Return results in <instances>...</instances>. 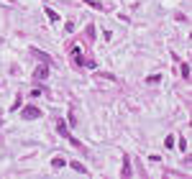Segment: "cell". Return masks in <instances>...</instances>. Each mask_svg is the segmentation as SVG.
Segmentation results:
<instances>
[{
    "label": "cell",
    "mask_w": 192,
    "mask_h": 179,
    "mask_svg": "<svg viewBox=\"0 0 192 179\" xmlns=\"http://www.w3.org/2000/svg\"><path fill=\"white\" fill-rule=\"evenodd\" d=\"M21 115L26 118V120H36V118L41 115V110H38L36 105H28V108H23V110H21Z\"/></svg>",
    "instance_id": "6da1fadb"
},
{
    "label": "cell",
    "mask_w": 192,
    "mask_h": 179,
    "mask_svg": "<svg viewBox=\"0 0 192 179\" xmlns=\"http://www.w3.org/2000/svg\"><path fill=\"white\" fill-rule=\"evenodd\" d=\"M46 74H49V64L36 67V72H33V77H36V79H46Z\"/></svg>",
    "instance_id": "7a4b0ae2"
},
{
    "label": "cell",
    "mask_w": 192,
    "mask_h": 179,
    "mask_svg": "<svg viewBox=\"0 0 192 179\" xmlns=\"http://www.w3.org/2000/svg\"><path fill=\"white\" fill-rule=\"evenodd\" d=\"M69 166H72L74 171H80V174H87V169H85V166H82L80 161H69Z\"/></svg>",
    "instance_id": "3957f363"
},
{
    "label": "cell",
    "mask_w": 192,
    "mask_h": 179,
    "mask_svg": "<svg viewBox=\"0 0 192 179\" xmlns=\"http://www.w3.org/2000/svg\"><path fill=\"white\" fill-rule=\"evenodd\" d=\"M46 15H49V21H59V13H56V10H51V8H46Z\"/></svg>",
    "instance_id": "277c9868"
},
{
    "label": "cell",
    "mask_w": 192,
    "mask_h": 179,
    "mask_svg": "<svg viewBox=\"0 0 192 179\" xmlns=\"http://www.w3.org/2000/svg\"><path fill=\"white\" fill-rule=\"evenodd\" d=\"M123 176H131V161L126 159V166H123Z\"/></svg>",
    "instance_id": "5b68a950"
},
{
    "label": "cell",
    "mask_w": 192,
    "mask_h": 179,
    "mask_svg": "<svg viewBox=\"0 0 192 179\" xmlns=\"http://www.w3.org/2000/svg\"><path fill=\"white\" fill-rule=\"evenodd\" d=\"M146 82H149V85H154V82H159V74H149V77H146Z\"/></svg>",
    "instance_id": "8992f818"
},
{
    "label": "cell",
    "mask_w": 192,
    "mask_h": 179,
    "mask_svg": "<svg viewBox=\"0 0 192 179\" xmlns=\"http://www.w3.org/2000/svg\"><path fill=\"white\" fill-rule=\"evenodd\" d=\"M182 77H184V79L189 77V64H182Z\"/></svg>",
    "instance_id": "52a82bcc"
},
{
    "label": "cell",
    "mask_w": 192,
    "mask_h": 179,
    "mask_svg": "<svg viewBox=\"0 0 192 179\" xmlns=\"http://www.w3.org/2000/svg\"><path fill=\"white\" fill-rule=\"evenodd\" d=\"M164 143H167V148H172V146H174V136H167V141H164Z\"/></svg>",
    "instance_id": "ba28073f"
}]
</instances>
